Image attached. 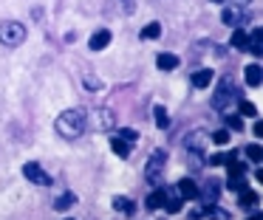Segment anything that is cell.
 <instances>
[{"label": "cell", "instance_id": "7", "mask_svg": "<svg viewBox=\"0 0 263 220\" xmlns=\"http://www.w3.org/2000/svg\"><path fill=\"white\" fill-rule=\"evenodd\" d=\"M80 79H82V85H85V90H91V93H99V90H102V79L93 73V68L82 65L80 68Z\"/></svg>", "mask_w": 263, "mask_h": 220}, {"label": "cell", "instance_id": "32", "mask_svg": "<svg viewBox=\"0 0 263 220\" xmlns=\"http://www.w3.org/2000/svg\"><path fill=\"white\" fill-rule=\"evenodd\" d=\"M122 138H125V141H130V144H136V138H139V133H136V130H122Z\"/></svg>", "mask_w": 263, "mask_h": 220}, {"label": "cell", "instance_id": "9", "mask_svg": "<svg viewBox=\"0 0 263 220\" xmlns=\"http://www.w3.org/2000/svg\"><path fill=\"white\" fill-rule=\"evenodd\" d=\"M204 147H206V133H190L187 138H184V150L187 152H204Z\"/></svg>", "mask_w": 263, "mask_h": 220}, {"label": "cell", "instance_id": "5", "mask_svg": "<svg viewBox=\"0 0 263 220\" xmlns=\"http://www.w3.org/2000/svg\"><path fill=\"white\" fill-rule=\"evenodd\" d=\"M23 175H26V181H31V184H37V186H51V175H48L37 161L23 164Z\"/></svg>", "mask_w": 263, "mask_h": 220}, {"label": "cell", "instance_id": "10", "mask_svg": "<svg viewBox=\"0 0 263 220\" xmlns=\"http://www.w3.org/2000/svg\"><path fill=\"white\" fill-rule=\"evenodd\" d=\"M178 195H181V201H195V197H198V186H195V181L193 178L178 181Z\"/></svg>", "mask_w": 263, "mask_h": 220}, {"label": "cell", "instance_id": "21", "mask_svg": "<svg viewBox=\"0 0 263 220\" xmlns=\"http://www.w3.org/2000/svg\"><path fill=\"white\" fill-rule=\"evenodd\" d=\"M114 209H116V212H125V214H133V212H136V206H133L130 197H122V195L114 197Z\"/></svg>", "mask_w": 263, "mask_h": 220}, {"label": "cell", "instance_id": "20", "mask_svg": "<svg viewBox=\"0 0 263 220\" xmlns=\"http://www.w3.org/2000/svg\"><path fill=\"white\" fill-rule=\"evenodd\" d=\"M164 201H167V189L150 192V195H147V209H161V206H164Z\"/></svg>", "mask_w": 263, "mask_h": 220}, {"label": "cell", "instance_id": "8", "mask_svg": "<svg viewBox=\"0 0 263 220\" xmlns=\"http://www.w3.org/2000/svg\"><path fill=\"white\" fill-rule=\"evenodd\" d=\"M114 124H116V116H114V110H97L93 113V127L97 130H114Z\"/></svg>", "mask_w": 263, "mask_h": 220}, {"label": "cell", "instance_id": "18", "mask_svg": "<svg viewBox=\"0 0 263 220\" xmlns=\"http://www.w3.org/2000/svg\"><path fill=\"white\" fill-rule=\"evenodd\" d=\"M246 186H249V184H246L243 172H235V175H229V178H227V189L229 192H243Z\"/></svg>", "mask_w": 263, "mask_h": 220}, {"label": "cell", "instance_id": "23", "mask_svg": "<svg viewBox=\"0 0 263 220\" xmlns=\"http://www.w3.org/2000/svg\"><path fill=\"white\" fill-rule=\"evenodd\" d=\"M164 209H167L170 214H178V212H181V195H170V192H167Z\"/></svg>", "mask_w": 263, "mask_h": 220}, {"label": "cell", "instance_id": "3", "mask_svg": "<svg viewBox=\"0 0 263 220\" xmlns=\"http://www.w3.org/2000/svg\"><path fill=\"white\" fill-rule=\"evenodd\" d=\"M26 26L23 23H14V20H6V23H0V43L9 45V48H17V45L26 43Z\"/></svg>", "mask_w": 263, "mask_h": 220}, {"label": "cell", "instance_id": "16", "mask_svg": "<svg viewBox=\"0 0 263 220\" xmlns=\"http://www.w3.org/2000/svg\"><path fill=\"white\" fill-rule=\"evenodd\" d=\"M210 82H212V71H210V68H201V71L193 73V88L204 90V88H210Z\"/></svg>", "mask_w": 263, "mask_h": 220}, {"label": "cell", "instance_id": "17", "mask_svg": "<svg viewBox=\"0 0 263 220\" xmlns=\"http://www.w3.org/2000/svg\"><path fill=\"white\" fill-rule=\"evenodd\" d=\"M153 118H156V127H159V130H167V127H170V113H167L164 105H156V107H153Z\"/></svg>", "mask_w": 263, "mask_h": 220}, {"label": "cell", "instance_id": "1", "mask_svg": "<svg viewBox=\"0 0 263 220\" xmlns=\"http://www.w3.org/2000/svg\"><path fill=\"white\" fill-rule=\"evenodd\" d=\"M54 130H57V135H63L65 141L80 138V135H85V130H88V113L82 110V107L63 110L57 116V122H54Z\"/></svg>", "mask_w": 263, "mask_h": 220}, {"label": "cell", "instance_id": "26", "mask_svg": "<svg viewBox=\"0 0 263 220\" xmlns=\"http://www.w3.org/2000/svg\"><path fill=\"white\" fill-rule=\"evenodd\" d=\"M238 17H240V11H238V6H229V9H223V14H221V20L227 23V26H238Z\"/></svg>", "mask_w": 263, "mask_h": 220}, {"label": "cell", "instance_id": "13", "mask_svg": "<svg viewBox=\"0 0 263 220\" xmlns=\"http://www.w3.org/2000/svg\"><path fill=\"white\" fill-rule=\"evenodd\" d=\"M198 195L204 197V203H218V195H221V184H218V181H206L204 189H198Z\"/></svg>", "mask_w": 263, "mask_h": 220}, {"label": "cell", "instance_id": "27", "mask_svg": "<svg viewBox=\"0 0 263 220\" xmlns=\"http://www.w3.org/2000/svg\"><path fill=\"white\" fill-rule=\"evenodd\" d=\"M187 164L190 167H193V172H198L201 167H204V152H187Z\"/></svg>", "mask_w": 263, "mask_h": 220}, {"label": "cell", "instance_id": "4", "mask_svg": "<svg viewBox=\"0 0 263 220\" xmlns=\"http://www.w3.org/2000/svg\"><path fill=\"white\" fill-rule=\"evenodd\" d=\"M164 167H167V152L164 150H156L153 155L147 158V167H144V178H147V184H159Z\"/></svg>", "mask_w": 263, "mask_h": 220}, {"label": "cell", "instance_id": "30", "mask_svg": "<svg viewBox=\"0 0 263 220\" xmlns=\"http://www.w3.org/2000/svg\"><path fill=\"white\" fill-rule=\"evenodd\" d=\"M240 113H243V116H249V118H255L257 116V107L252 105V102H240Z\"/></svg>", "mask_w": 263, "mask_h": 220}, {"label": "cell", "instance_id": "35", "mask_svg": "<svg viewBox=\"0 0 263 220\" xmlns=\"http://www.w3.org/2000/svg\"><path fill=\"white\" fill-rule=\"evenodd\" d=\"M249 220H260V214H252V217Z\"/></svg>", "mask_w": 263, "mask_h": 220}, {"label": "cell", "instance_id": "37", "mask_svg": "<svg viewBox=\"0 0 263 220\" xmlns=\"http://www.w3.org/2000/svg\"><path fill=\"white\" fill-rule=\"evenodd\" d=\"M65 220H74V217H65Z\"/></svg>", "mask_w": 263, "mask_h": 220}, {"label": "cell", "instance_id": "15", "mask_svg": "<svg viewBox=\"0 0 263 220\" xmlns=\"http://www.w3.org/2000/svg\"><path fill=\"white\" fill-rule=\"evenodd\" d=\"M110 150H114L119 158H130V152H133V144H130V141H125L122 135H114V138H110Z\"/></svg>", "mask_w": 263, "mask_h": 220}, {"label": "cell", "instance_id": "36", "mask_svg": "<svg viewBox=\"0 0 263 220\" xmlns=\"http://www.w3.org/2000/svg\"><path fill=\"white\" fill-rule=\"evenodd\" d=\"M212 3H223V0H212Z\"/></svg>", "mask_w": 263, "mask_h": 220}, {"label": "cell", "instance_id": "34", "mask_svg": "<svg viewBox=\"0 0 263 220\" xmlns=\"http://www.w3.org/2000/svg\"><path fill=\"white\" fill-rule=\"evenodd\" d=\"M122 6H125V9H127V11H130V9H133V3H130V0H122Z\"/></svg>", "mask_w": 263, "mask_h": 220}, {"label": "cell", "instance_id": "2", "mask_svg": "<svg viewBox=\"0 0 263 220\" xmlns=\"http://www.w3.org/2000/svg\"><path fill=\"white\" fill-rule=\"evenodd\" d=\"M238 99V88H235V79L232 76H223L221 82H218L215 93H212V107H215L218 113H227L229 107H232V102Z\"/></svg>", "mask_w": 263, "mask_h": 220}, {"label": "cell", "instance_id": "28", "mask_svg": "<svg viewBox=\"0 0 263 220\" xmlns=\"http://www.w3.org/2000/svg\"><path fill=\"white\" fill-rule=\"evenodd\" d=\"M210 138L215 141V144H221V147H223V144H229V130H215V133H212Z\"/></svg>", "mask_w": 263, "mask_h": 220}, {"label": "cell", "instance_id": "6", "mask_svg": "<svg viewBox=\"0 0 263 220\" xmlns=\"http://www.w3.org/2000/svg\"><path fill=\"white\" fill-rule=\"evenodd\" d=\"M110 39H114L110 28H99V31L91 34V39H88V48H91V51H105V48L110 45Z\"/></svg>", "mask_w": 263, "mask_h": 220}, {"label": "cell", "instance_id": "24", "mask_svg": "<svg viewBox=\"0 0 263 220\" xmlns=\"http://www.w3.org/2000/svg\"><path fill=\"white\" fill-rule=\"evenodd\" d=\"M142 39H159L161 37V26L159 23H150V26H144L142 28V34H139Z\"/></svg>", "mask_w": 263, "mask_h": 220}, {"label": "cell", "instance_id": "33", "mask_svg": "<svg viewBox=\"0 0 263 220\" xmlns=\"http://www.w3.org/2000/svg\"><path fill=\"white\" fill-rule=\"evenodd\" d=\"M223 158H227V152H215L206 164H212V167H223Z\"/></svg>", "mask_w": 263, "mask_h": 220}, {"label": "cell", "instance_id": "11", "mask_svg": "<svg viewBox=\"0 0 263 220\" xmlns=\"http://www.w3.org/2000/svg\"><path fill=\"white\" fill-rule=\"evenodd\" d=\"M246 51H249V54H255V56L263 54V31H260V28H255V31L246 37Z\"/></svg>", "mask_w": 263, "mask_h": 220}, {"label": "cell", "instance_id": "19", "mask_svg": "<svg viewBox=\"0 0 263 220\" xmlns=\"http://www.w3.org/2000/svg\"><path fill=\"white\" fill-rule=\"evenodd\" d=\"M74 203H77L74 192H63V195H60L57 201H54V209H57V212H68V209L74 206Z\"/></svg>", "mask_w": 263, "mask_h": 220}, {"label": "cell", "instance_id": "12", "mask_svg": "<svg viewBox=\"0 0 263 220\" xmlns=\"http://www.w3.org/2000/svg\"><path fill=\"white\" fill-rule=\"evenodd\" d=\"M243 79H246V85H249V88H257V85L263 82V68L255 65V62H252V65H246L243 68Z\"/></svg>", "mask_w": 263, "mask_h": 220}, {"label": "cell", "instance_id": "25", "mask_svg": "<svg viewBox=\"0 0 263 220\" xmlns=\"http://www.w3.org/2000/svg\"><path fill=\"white\" fill-rule=\"evenodd\" d=\"M229 45H232V48H238V51H246V31H243V28H235Z\"/></svg>", "mask_w": 263, "mask_h": 220}, {"label": "cell", "instance_id": "14", "mask_svg": "<svg viewBox=\"0 0 263 220\" xmlns=\"http://www.w3.org/2000/svg\"><path fill=\"white\" fill-rule=\"evenodd\" d=\"M178 54H170V51H164V54L156 56V65H159V71H176L178 68Z\"/></svg>", "mask_w": 263, "mask_h": 220}, {"label": "cell", "instance_id": "29", "mask_svg": "<svg viewBox=\"0 0 263 220\" xmlns=\"http://www.w3.org/2000/svg\"><path fill=\"white\" fill-rule=\"evenodd\" d=\"M227 127L240 133V130H243V118H240V116H227Z\"/></svg>", "mask_w": 263, "mask_h": 220}, {"label": "cell", "instance_id": "22", "mask_svg": "<svg viewBox=\"0 0 263 220\" xmlns=\"http://www.w3.org/2000/svg\"><path fill=\"white\" fill-rule=\"evenodd\" d=\"M240 206H243V209H249V206H255V203H257V192L255 189H249V186H246V189L243 192H240Z\"/></svg>", "mask_w": 263, "mask_h": 220}, {"label": "cell", "instance_id": "31", "mask_svg": "<svg viewBox=\"0 0 263 220\" xmlns=\"http://www.w3.org/2000/svg\"><path fill=\"white\" fill-rule=\"evenodd\" d=\"M246 155H249V161H260V144H249Z\"/></svg>", "mask_w": 263, "mask_h": 220}]
</instances>
